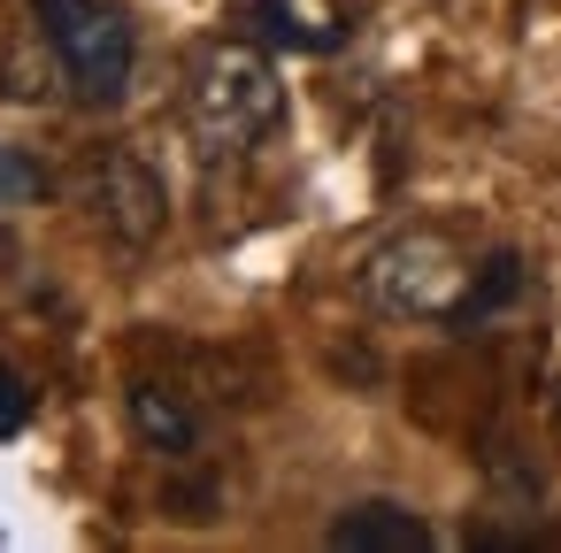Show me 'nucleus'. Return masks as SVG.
I'll list each match as a JSON object with an SVG mask.
<instances>
[{"instance_id":"1","label":"nucleus","mask_w":561,"mask_h":553,"mask_svg":"<svg viewBox=\"0 0 561 553\" xmlns=\"http://www.w3.org/2000/svg\"><path fill=\"white\" fill-rule=\"evenodd\" d=\"M185 124L208 154H247L285 124V85L262 47L247 39H201L185 62Z\"/></svg>"},{"instance_id":"5","label":"nucleus","mask_w":561,"mask_h":553,"mask_svg":"<svg viewBox=\"0 0 561 553\" xmlns=\"http://www.w3.org/2000/svg\"><path fill=\"white\" fill-rule=\"evenodd\" d=\"M331 545L339 553H431V522L400 499H354L331 515Z\"/></svg>"},{"instance_id":"6","label":"nucleus","mask_w":561,"mask_h":553,"mask_svg":"<svg viewBox=\"0 0 561 553\" xmlns=\"http://www.w3.org/2000/svg\"><path fill=\"white\" fill-rule=\"evenodd\" d=\"M131 430H139L154 453H193V438H201V415L185 407V392H178V384H154V377H139V384H131Z\"/></svg>"},{"instance_id":"8","label":"nucleus","mask_w":561,"mask_h":553,"mask_svg":"<svg viewBox=\"0 0 561 553\" xmlns=\"http://www.w3.org/2000/svg\"><path fill=\"white\" fill-rule=\"evenodd\" d=\"M247 9H254V24L277 39V47H300V55H316V47H331V32H308L293 9H285V0H247Z\"/></svg>"},{"instance_id":"10","label":"nucleus","mask_w":561,"mask_h":553,"mask_svg":"<svg viewBox=\"0 0 561 553\" xmlns=\"http://www.w3.org/2000/svg\"><path fill=\"white\" fill-rule=\"evenodd\" d=\"M32 423V384L9 369V361H0V438H16Z\"/></svg>"},{"instance_id":"2","label":"nucleus","mask_w":561,"mask_h":553,"mask_svg":"<svg viewBox=\"0 0 561 553\" xmlns=\"http://www.w3.org/2000/svg\"><path fill=\"white\" fill-rule=\"evenodd\" d=\"M354 292L377 315H408V323H454L461 292H469V254L446 231H392L362 254Z\"/></svg>"},{"instance_id":"7","label":"nucleus","mask_w":561,"mask_h":553,"mask_svg":"<svg viewBox=\"0 0 561 553\" xmlns=\"http://www.w3.org/2000/svg\"><path fill=\"white\" fill-rule=\"evenodd\" d=\"M515 292H523V262H515V254H484V262L469 269V292H461V308H454V331H469V323L500 315Z\"/></svg>"},{"instance_id":"4","label":"nucleus","mask_w":561,"mask_h":553,"mask_svg":"<svg viewBox=\"0 0 561 553\" xmlns=\"http://www.w3.org/2000/svg\"><path fill=\"white\" fill-rule=\"evenodd\" d=\"M85 208L101 216V231L131 254H147L170 231V185L139 147H101L85 162Z\"/></svg>"},{"instance_id":"3","label":"nucleus","mask_w":561,"mask_h":553,"mask_svg":"<svg viewBox=\"0 0 561 553\" xmlns=\"http://www.w3.org/2000/svg\"><path fill=\"white\" fill-rule=\"evenodd\" d=\"M32 16L62 62V78L78 85V101L116 108L131 93V62H139V32L116 0H32Z\"/></svg>"},{"instance_id":"9","label":"nucleus","mask_w":561,"mask_h":553,"mask_svg":"<svg viewBox=\"0 0 561 553\" xmlns=\"http://www.w3.org/2000/svg\"><path fill=\"white\" fill-rule=\"evenodd\" d=\"M47 193V177L16 154V147H0V208H16V200H39Z\"/></svg>"}]
</instances>
